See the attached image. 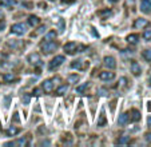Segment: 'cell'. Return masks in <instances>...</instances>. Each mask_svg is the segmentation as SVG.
I'll use <instances>...</instances> for the list:
<instances>
[{"label":"cell","instance_id":"6da1fadb","mask_svg":"<svg viewBox=\"0 0 151 147\" xmlns=\"http://www.w3.org/2000/svg\"><path fill=\"white\" fill-rule=\"evenodd\" d=\"M40 48H42V51L44 52V54H51V52H54L55 50L58 48V43L55 42H44L40 44Z\"/></svg>","mask_w":151,"mask_h":147},{"label":"cell","instance_id":"7a4b0ae2","mask_svg":"<svg viewBox=\"0 0 151 147\" xmlns=\"http://www.w3.org/2000/svg\"><path fill=\"white\" fill-rule=\"evenodd\" d=\"M64 56L63 55H58V56H55L54 59L50 62V66H48V68H50V71H54V70H56L59 66H62L63 63H64Z\"/></svg>","mask_w":151,"mask_h":147},{"label":"cell","instance_id":"3957f363","mask_svg":"<svg viewBox=\"0 0 151 147\" xmlns=\"http://www.w3.org/2000/svg\"><path fill=\"white\" fill-rule=\"evenodd\" d=\"M78 50H79V45L75 42H70V43H67V44H64V52H66L67 55L76 54V52H79Z\"/></svg>","mask_w":151,"mask_h":147},{"label":"cell","instance_id":"277c9868","mask_svg":"<svg viewBox=\"0 0 151 147\" xmlns=\"http://www.w3.org/2000/svg\"><path fill=\"white\" fill-rule=\"evenodd\" d=\"M26 24H23V23H16L11 27V32L15 35H23L26 34Z\"/></svg>","mask_w":151,"mask_h":147},{"label":"cell","instance_id":"5b68a950","mask_svg":"<svg viewBox=\"0 0 151 147\" xmlns=\"http://www.w3.org/2000/svg\"><path fill=\"white\" fill-rule=\"evenodd\" d=\"M71 67L76 68V70H79V71H83V70H86V68L88 67V62H84V60H82V59H78V60H74V62L71 63Z\"/></svg>","mask_w":151,"mask_h":147},{"label":"cell","instance_id":"8992f818","mask_svg":"<svg viewBox=\"0 0 151 147\" xmlns=\"http://www.w3.org/2000/svg\"><path fill=\"white\" fill-rule=\"evenodd\" d=\"M147 26H150V22L147 19H143V17H139V19H137L134 22V28L137 30H143Z\"/></svg>","mask_w":151,"mask_h":147},{"label":"cell","instance_id":"52a82bcc","mask_svg":"<svg viewBox=\"0 0 151 147\" xmlns=\"http://www.w3.org/2000/svg\"><path fill=\"white\" fill-rule=\"evenodd\" d=\"M42 88H43V91H44V92L51 94L52 90H54V80H51V79L44 80V82L42 83Z\"/></svg>","mask_w":151,"mask_h":147},{"label":"cell","instance_id":"ba28073f","mask_svg":"<svg viewBox=\"0 0 151 147\" xmlns=\"http://www.w3.org/2000/svg\"><path fill=\"white\" fill-rule=\"evenodd\" d=\"M28 62L34 66H42V59H40V55L34 52V54L28 55Z\"/></svg>","mask_w":151,"mask_h":147},{"label":"cell","instance_id":"9c48e42d","mask_svg":"<svg viewBox=\"0 0 151 147\" xmlns=\"http://www.w3.org/2000/svg\"><path fill=\"white\" fill-rule=\"evenodd\" d=\"M140 11L145 14H151V0H142L140 1Z\"/></svg>","mask_w":151,"mask_h":147},{"label":"cell","instance_id":"30bf717a","mask_svg":"<svg viewBox=\"0 0 151 147\" xmlns=\"http://www.w3.org/2000/svg\"><path fill=\"white\" fill-rule=\"evenodd\" d=\"M115 78V74L111 72V71H102L99 74V79L102 80H112Z\"/></svg>","mask_w":151,"mask_h":147},{"label":"cell","instance_id":"8fae6325","mask_svg":"<svg viewBox=\"0 0 151 147\" xmlns=\"http://www.w3.org/2000/svg\"><path fill=\"white\" fill-rule=\"evenodd\" d=\"M104 66L106 67H109L110 70H114L116 67V62H115V58L112 56H106L104 58Z\"/></svg>","mask_w":151,"mask_h":147},{"label":"cell","instance_id":"7c38bea8","mask_svg":"<svg viewBox=\"0 0 151 147\" xmlns=\"http://www.w3.org/2000/svg\"><path fill=\"white\" fill-rule=\"evenodd\" d=\"M128 122H130V114L124 112V114H122V115L119 116V119H118V125L119 126H126Z\"/></svg>","mask_w":151,"mask_h":147},{"label":"cell","instance_id":"4fadbf2b","mask_svg":"<svg viewBox=\"0 0 151 147\" xmlns=\"http://www.w3.org/2000/svg\"><path fill=\"white\" fill-rule=\"evenodd\" d=\"M131 72L134 74L135 76H138V75H140V72H142V70H140V66L138 64L137 62H134V60H132V62H131Z\"/></svg>","mask_w":151,"mask_h":147},{"label":"cell","instance_id":"5bb4252c","mask_svg":"<svg viewBox=\"0 0 151 147\" xmlns=\"http://www.w3.org/2000/svg\"><path fill=\"white\" fill-rule=\"evenodd\" d=\"M39 23H40V19L37 16H35V15H31V16H28V24L31 27L39 26Z\"/></svg>","mask_w":151,"mask_h":147},{"label":"cell","instance_id":"9a60e30c","mask_svg":"<svg viewBox=\"0 0 151 147\" xmlns=\"http://www.w3.org/2000/svg\"><path fill=\"white\" fill-rule=\"evenodd\" d=\"M126 40H127L130 44H137L138 40H139V35L137 34H131V35H128L127 37H126Z\"/></svg>","mask_w":151,"mask_h":147},{"label":"cell","instance_id":"2e32d148","mask_svg":"<svg viewBox=\"0 0 151 147\" xmlns=\"http://www.w3.org/2000/svg\"><path fill=\"white\" fill-rule=\"evenodd\" d=\"M16 79H17V78L15 76V75H14L12 72H9V74H4V75H3V80H4L6 83H12L14 80H16Z\"/></svg>","mask_w":151,"mask_h":147},{"label":"cell","instance_id":"e0dca14e","mask_svg":"<svg viewBox=\"0 0 151 147\" xmlns=\"http://www.w3.org/2000/svg\"><path fill=\"white\" fill-rule=\"evenodd\" d=\"M131 116H130V119H131L132 122H138V120H140V112L138 110H135V108H132L131 110Z\"/></svg>","mask_w":151,"mask_h":147},{"label":"cell","instance_id":"ac0fdd59","mask_svg":"<svg viewBox=\"0 0 151 147\" xmlns=\"http://www.w3.org/2000/svg\"><path fill=\"white\" fill-rule=\"evenodd\" d=\"M56 35H58V34H56L55 31H50L48 34H47L46 36H44V39H43V40H44V42H51V40H55Z\"/></svg>","mask_w":151,"mask_h":147},{"label":"cell","instance_id":"d6986e66","mask_svg":"<svg viewBox=\"0 0 151 147\" xmlns=\"http://www.w3.org/2000/svg\"><path fill=\"white\" fill-rule=\"evenodd\" d=\"M88 87H90L88 83H84V84H82V86H78V87H76V92L78 94H83V92H86V91L88 90Z\"/></svg>","mask_w":151,"mask_h":147},{"label":"cell","instance_id":"ffe728a7","mask_svg":"<svg viewBox=\"0 0 151 147\" xmlns=\"http://www.w3.org/2000/svg\"><path fill=\"white\" fill-rule=\"evenodd\" d=\"M17 133H19V128H17V127H14V126H11V127H9L8 130L6 131V134H7L8 136H14V135H16Z\"/></svg>","mask_w":151,"mask_h":147},{"label":"cell","instance_id":"44dd1931","mask_svg":"<svg viewBox=\"0 0 151 147\" xmlns=\"http://www.w3.org/2000/svg\"><path fill=\"white\" fill-rule=\"evenodd\" d=\"M16 4V0H0V6H7V7H12Z\"/></svg>","mask_w":151,"mask_h":147},{"label":"cell","instance_id":"7402d4cb","mask_svg":"<svg viewBox=\"0 0 151 147\" xmlns=\"http://www.w3.org/2000/svg\"><path fill=\"white\" fill-rule=\"evenodd\" d=\"M98 15H99V16L102 17V19H106V17L111 16L112 12L110 11V9H104V11H99V12H98Z\"/></svg>","mask_w":151,"mask_h":147},{"label":"cell","instance_id":"603a6c76","mask_svg":"<svg viewBox=\"0 0 151 147\" xmlns=\"http://www.w3.org/2000/svg\"><path fill=\"white\" fill-rule=\"evenodd\" d=\"M130 141H131L130 136H122V138H119L116 141V143L118 144H127V143H130Z\"/></svg>","mask_w":151,"mask_h":147},{"label":"cell","instance_id":"cb8c5ba5","mask_svg":"<svg viewBox=\"0 0 151 147\" xmlns=\"http://www.w3.org/2000/svg\"><path fill=\"white\" fill-rule=\"evenodd\" d=\"M67 90H68V87H67L66 84L60 86V87L56 90V95H63V94H66V92H67Z\"/></svg>","mask_w":151,"mask_h":147},{"label":"cell","instance_id":"d4e9b609","mask_svg":"<svg viewBox=\"0 0 151 147\" xmlns=\"http://www.w3.org/2000/svg\"><path fill=\"white\" fill-rule=\"evenodd\" d=\"M142 56L145 58L146 62H151V50H145L142 54Z\"/></svg>","mask_w":151,"mask_h":147},{"label":"cell","instance_id":"484cf974","mask_svg":"<svg viewBox=\"0 0 151 147\" xmlns=\"http://www.w3.org/2000/svg\"><path fill=\"white\" fill-rule=\"evenodd\" d=\"M78 80H79V75H76V74H72V75L68 76V83H71V84L76 83Z\"/></svg>","mask_w":151,"mask_h":147},{"label":"cell","instance_id":"4316f807","mask_svg":"<svg viewBox=\"0 0 151 147\" xmlns=\"http://www.w3.org/2000/svg\"><path fill=\"white\" fill-rule=\"evenodd\" d=\"M15 144H17V146H27L28 144V141H27L26 138H20V139H17L16 142H15Z\"/></svg>","mask_w":151,"mask_h":147},{"label":"cell","instance_id":"83f0119b","mask_svg":"<svg viewBox=\"0 0 151 147\" xmlns=\"http://www.w3.org/2000/svg\"><path fill=\"white\" fill-rule=\"evenodd\" d=\"M58 26H59V31L60 32H63L64 30H66V24H64V20H63V19L58 20Z\"/></svg>","mask_w":151,"mask_h":147},{"label":"cell","instance_id":"f1b7e54d","mask_svg":"<svg viewBox=\"0 0 151 147\" xmlns=\"http://www.w3.org/2000/svg\"><path fill=\"white\" fill-rule=\"evenodd\" d=\"M104 125H106V116L102 114V115H100V118L98 119V126H100V127H102V126H104Z\"/></svg>","mask_w":151,"mask_h":147},{"label":"cell","instance_id":"f546056e","mask_svg":"<svg viewBox=\"0 0 151 147\" xmlns=\"http://www.w3.org/2000/svg\"><path fill=\"white\" fill-rule=\"evenodd\" d=\"M44 31H46V27H44V26H40L39 28L36 30V32H34V34H32V36H36V35L42 34V32H44Z\"/></svg>","mask_w":151,"mask_h":147},{"label":"cell","instance_id":"4dcf8cb0","mask_svg":"<svg viewBox=\"0 0 151 147\" xmlns=\"http://www.w3.org/2000/svg\"><path fill=\"white\" fill-rule=\"evenodd\" d=\"M126 86H127V79H126V78H120L119 79V87L123 88V87H126Z\"/></svg>","mask_w":151,"mask_h":147},{"label":"cell","instance_id":"1f68e13d","mask_svg":"<svg viewBox=\"0 0 151 147\" xmlns=\"http://www.w3.org/2000/svg\"><path fill=\"white\" fill-rule=\"evenodd\" d=\"M64 138H63V142H66L67 141V143H71L72 142V136H71V134H66V135H63Z\"/></svg>","mask_w":151,"mask_h":147},{"label":"cell","instance_id":"d6a6232c","mask_svg":"<svg viewBox=\"0 0 151 147\" xmlns=\"http://www.w3.org/2000/svg\"><path fill=\"white\" fill-rule=\"evenodd\" d=\"M143 37H145L146 40H151V30H147V31L143 34Z\"/></svg>","mask_w":151,"mask_h":147},{"label":"cell","instance_id":"836d02e7","mask_svg":"<svg viewBox=\"0 0 151 147\" xmlns=\"http://www.w3.org/2000/svg\"><path fill=\"white\" fill-rule=\"evenodd\" d=\"M145 139L148 142V143H151V133H146L145 135Z\"/></svg>","mask_w":151,"mask_h":147},{"label":"cell","instance_id":"e575fe53","mask_svg":"<svg viewBox=\"0 0 151 147\" xmlns=\"http://www.w3.org/2000/svg\"><path fill=\"white\" fill-rule=\"evenodd\" d=\"M22 99H23V102L26 103V104H28V103H29V96L28 95H23V98H22Z\"/></svg>","mask_w":151,"mask_h":147},{"label":"cell","instance_id":"d590c367","mask_svg":"<svg viewBox=\"0 0 151 147\" xmlns=\"http://www.w3.org/2000/svg\"><path fill=\"white\" fill-rule=\"evenodd\" d=\"M34 95H40V90H39V88H35V90H34Z\"/></svg>","mask_w":151,"mask_h":147},{"label":"cell","instance_id":"8d00e7d4","mask_svg":"<svg viewBox=\"0 0 151 147\" xmlns=\"http://www.w3.org/2000/svg\"><path fill=\"white\" fill-rule=\"evenodd\" d=\"M14 120H15V122H19V116H17V112L14 114Z\"/></svg>","mask_w":151,"mask_h":147},{"label":"cell","instance_id":"74e56055","mask_svg":"<svg viewBox=\"0 0 151 147\" xmlns=\"http://www.w3.org/2000/svg\"><path fill=\"white\" fill-rule=\"evenodd\" d=\"M4 19V14H3V11L0 9V20H3Z\"/></svg>","mask_w":151,"mask_h":147},{"label":"cell","instance_id":"f35d334b","mask_svg":"<svg viewBox=\"0 0 151 147\" xmlns=\"http://www.w3.org/2000/svg\"><path fill=\"white\" fill-rule=\"evenodd\" d=\"M74 0H63V3H72Z\"/></svg>","mask_w":151,"mask_h":147},{"label":"cell","instance_id":"ab89813d","mask_svg":"<svg viewBox=\"0 0 151 147\" xmlns=\"http://www.w3.org/2000/svg\"><path fill=\"white\" fill-rule=\"evenodd\" d=\"M147 108H148V111L151 112V102H148V106H147Z\"/></svg>","mask_w":151,"mask_h":147},{"label":"cell","instance_id":"60d3db41","mask_svg":"<svg viewBox=\"0 0 151 147\" xmlns=\"http://www.w3.org/2000/svg\"><path fill=\"white\" fill-rule=\"evenodd\" d=\"M147 123H148V126H151V116L147 119Z\"/></svg>","mask_w":151,"mask_h":147},{"label":"cell","instance_id":"b9f144b4","mask_svg":"<svg viewBox=\"0 0 151 147\" xmlns=\"http://www.w3.org/2000/svg\"><path fill=\"white\" fill-rule=\"evenodd\" d=\"M110 1H112V3H115V1H118V0H110Z\"/></svg>","mask_w":151,"mask_h":147},{"label":"cell","instance_id":"7bdbcfd3","mask_svg":"<svg viewBox=\"0 0 151 147\" xmlns=\"http://www.w3.org/2000/svg\"><path fill=\"white\" fill-rule=\"evenodd\" d=\"M150 84H151V76H150Z\"/></svg>","mask_w":151,"mask_h":147}]
</instances>
